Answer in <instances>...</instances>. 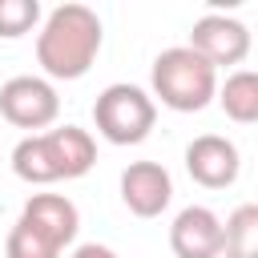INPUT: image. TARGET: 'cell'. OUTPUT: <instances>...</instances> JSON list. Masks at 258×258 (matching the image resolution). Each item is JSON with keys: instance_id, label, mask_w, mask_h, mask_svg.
Wrapping results in <instances>:
<instances>
[{"instance_id": "cell-11", "label": "cell", "mask_w": 258, "mask_h": 258, "mask_svg": "<svg viewBox=\"0 0 258 258\" xmlns=\"http://www.w3.org/2000/svg\"><path fill=\"white\" fill-rule=\"evenodd\" d=\"M214 101L222 105V113H226L230 121L254 125V121H258V73H254V69H234V73L218 85Z\"/></svg>"}, {"instance_id": "cell-1", "label": "cell", "mask_w": 258, "mask_h": 258, "mask_svg": "<svg viewBox=\"0 0 258 258\" xmlns=\"http://www.w3.org/2000/svg\"><path fill=\"white\" fill-rule=\"evenodd\" d=\"M105 44L101 16L89 4H56L36 32V64L44 81H81Z\"/></svg>"}, {"instance_id": "cell-14", "label": "cell", "mask_w": 258, "mask_h": 258, "mask_svg": "<svg viewBox=\"0 0 258 258\" xmlns=\"http://www.w3.org/2000/svg\"><path fill=\"white\" fill-rule=\"evenodd\" d=\"M40 24V4L36 0H0V36L20 40Z\"/></svg>"}, {"instance_id": "cell-12", "label": "cell", "mask_w": 258, "mask_h": 258, "mask_svg": "<svg viewBox=\"0 0 258 258\" xmlns=\"http://www.w3.org/2000/svg\"><path fill=\"white\" fill-rule=\"evenodd\" d=\"M12 169H16V177L28 181V185H52V181H60L40 133H28V137L16 141V149H12Z\"/></svg>"}, {"instance_id": "cell-10", "label": "cell", "mask_w": 258, "mask_h": 258, "mask_svg": "<svg viewBox=\"0 0 258 258\" xmlns=\"http://www.w3.org/2000/svg\"><path fill=\"white\" fill-rule=\"evenodd\" d=\"M40 137L48 145V157H52L60 181L85 177L97 165V141H93L89 129H81V125H56V129H44Z\"/></svg>"}, {"instance_id": "cell-3", "label": "cell", "mask_w": 258, "mask_h": 258, "mask_svg": "<svg viewBox=\"0 0 258 258\" xmlns=\"http://www.w3.org/2000/svg\"><path fill=\"white\" fill-rule=\"evenodd\" d=\"M93 125L109 145H141L157 125V101L141 85H105L93 101Z\"/></svg>"}, {"instance_id": "cell-5", "label": "cell", "mask_w": 258, "mask_h": 258, "mask_svg": "<svg viewBox=\"0 0 258 258\" xmlns=\"http://www.w3.org/2000/svg\"><path fill=\"white\" fill-rule=\"evenodd\" d=\"M185 48H194L210 69H234L250 56V28L234 16L206 12L202 20H194Z\"/></svg>"}, {"instance_id": "cell-7", "label": "cell", "mask_w": 258, "mask_h": 258, "mask_svg": "<svg viewBox=\"0 0 258 258\" xmlns=\"http://www.w3.org/2000/svg\"><path fill=\"white\" fill-rule=\"evenodd\" d=\"M242 157L238 145L222 133H202L185 145V173L202 185V189H226L238 181Z\"/></svg>"}, {"instance_id": "cell-4", "label": "cell", "mask_w": 258, "mask_h": 258, "mask_svg": "<svg viewBox=\"0 0 258 258\" xmlns=\"http://www.w3.org/2000/svg\"><path fill=\"white\" fill-rule=\"evenodd\" d=\"M0 117L16 129H48L56 117H60V97L52 89V81L44 77H12L0 85Z\"/></svg>"}, {"instance_id": "cell-15", "label": "cell", "mask_w": 258, "mask_h": 258, "mask_svg": "<svg viewBox=\"0 0 258 258\" xmlns=\"http://www.w3.org/2000/svg\"><path fill=\"white\" fill-rule=\"evenodd\" d=\"M4 254H8V258H60V250H56L52 242H44L40 234H32L24 222H16V226L8 230Z\"/></svg>"}, {"instance_id": "cell-2", "label": "cell", "mask_w": 258, "mask_h": 258, "mask_svg": "<svg viewBox=\"0 0 258 258\" xmlns=\"http://www.w3.org/2000/svg\"><path fill=\"white\" fill-rule=\"evenodd\" d=\"M149 85H153V101H161L173 113H202L214 93H218V69H210L194 48L173 44L165 52H157L153 69H149Z\"/></svg>"}, {"instance_id": "cell-8", "label": "cell", "mask_w": 258, "mask_h": 258, "mask_svg": "<svg viewBox=\"0 0 258 258\" xmlns=\"http://www.w3.org/2000/svg\"><path fill=\"white\" fill-rule=\"evenodd\" d=\"M16 222H24L44 242H52L60 254H64V246H73V238L81 230V214H77V206L64 194H32Z\"/></svg>"}, {"instance_id": "cell-16", "label": "cell", "mask_w": 258, "mask_h": 258, "mask_svg": "<svg viewBox=\"0 0 258 258\" xmlns=\"http://www.w3.org/2000/svg\"><path fill=\"white\" fill-rule=\"evenodd\" d=\"M69 258H117V254H113L109 246H101V242H81Z\"/></svg>"}, {"instance_id": "cell-9", "label": "cell", "mask_w": 258, "mask_h": 258, "mask_svg": "<svg viewBox=\"0 0 258 258\" xmlns=\"http://www.w3.org/2000/svg\"><path fill=\"white\" fill-rule=\"evenodd\" d=\"M173 258H222V218L210 206H185L169 226Z\"/></svg>"}, {"instance_id": "cell-6", "label": "cell", "mask_w": 258, "mask_h": 258, "mask_svg": "<svg viewBox=\"0 0 258 258\" xmlns=\"http://www.w3.org/2000/svg\"><path fill=\"white\" fill-rule=\"evenodd\" d=\"M121 202L133 218H161L173 202V177L161 161H129L121 169Z\"/></svg>"}, {"instance_id": "cell-13", "label": "cell", "mask_w": 258, "mask_h": 258, "mask_svg": "<svg viewBox=\"0 0 258 258\" xmlns=\"http://www.w3.org/2000/svg\"><path fill=\"white\" fill-rule=\"evenodd\" d=\"M222 254L226 258H258V206L246 202L222 222Z\"/></svg>"}]
</instances>
